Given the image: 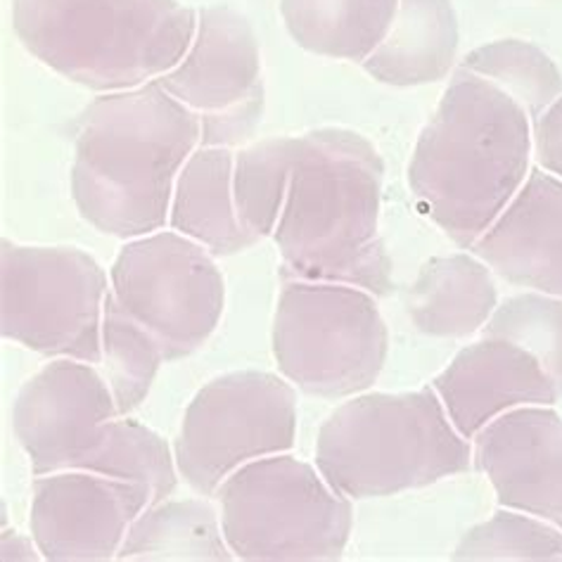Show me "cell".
Here are the masks:
<instances>
[{
	"instance_id": "5bb4252c",
	"label": "cell",
	"mask_w": 562,
	"mask_h": 562,
	"mask_svg": "<svg viewBox=\"0 0 562 562\" xmlns=\"http://www.w3.org/2000/svg\"><path fill=\"white\" fill-rule=\"evenodd\" d=\"M472 458L503 508L562 529V416L553 406L506 411L477 432Z\"/></svg>"
},
{
	"instance_id": "e0dca14e",
	"label": "cell",
	"mask_w": 562,
	"mask_h": 562,
	"mask_svg": "<svg viewBox=\"0 0 562 562\" xmlns=\"http://www.w3.org/2000/svg\"><path fill=\"white\" fill-rule=\"evenodd\" d=\"M233 167L231 147L200 145L181 169L171 198V231L200 243L214 257H233L257 245L235 210Z\"/></svg>"
},
{
	"instance_id": "d4e9b609",
	"label": "cell",
	"mask_w": 562,
	"mask_h": 562,
	"mask_svg": "<svg viewBox=\"0 0 562 562\" xmlns=\"http://www.w3.org/2000/svg\"><path fill=\"white\" fill-rule=\"evenodd\" d=\"M482 335L527 349L562 394V300L535 290L515 294L496 306Z\"/></svg>"
},
{
	"instance_id": "83f0119b",
	"label": "cell",
	"mask_w": 562,
	"mask_h": 562,
	"mask_svg": "<svg viewBox=\"0 0 562 562\" xmlns=\"http://www.w3.org/2000/svg\"><path fill=\"white\" fill-rule=\"evenodd\" d=\"M0 558H3V562L43 560L34 537L20 535L18 529H3V535H0Z\"/></svg>"
},
{
	"instance_id": "cb8c5ba5",
	"label": "cell",
	"mask_w": 562,
	"mask_h": 562,
	"mask_svg": "<svg viewBox=\"0 0 562 562\" xmlns=\"http://www.w3.org/2000/svg\"><path fill=\"white\" fill-rule=\"evenodd\" d=\"M461 69L496 83L529 114L531 122H537L562 95V77L555 63L535 43L522 38L486 43L468 53Z\"/></svg>"
},
{
	"instance_id": "d6986e66",
	"label": "cell",
	"mask_w": 562,
	"mask_h": 562,
	"mask_svg": "<svg viewBox=\"0 0 562 562\" xmlns=\"http://www.w3.org/2000/svg\"><path fill=\"white\" fill-rule=\"evenodd\" d=\"M498 306L494 271L480 257H435L411 285L408 314L423 335L461 339L480 333Z\"/></svg>"
},
{
	"instance_id": "7c38bea8",
	"label": "cell",
	"mask_w": 562,
	"mask_h": 562,
	"mask_svg": "<svg viewBox=\"0 0 562 562\" xmlns=\"http://www.w3.org/2000/svg\"><path fill=\"white\" fill-rule=\"evenodd\" d=\"M157 83L200 116V145L231 150L245 145L263 116L261 53L255 29L231 8H202L183 60Z\"/></svg>"
},
{
	"instance_id": "ba28073f",
	"label": "cell",
	"mask_w": 562,
	"mask_h": 562,
	"mask_svg": "<svg viewBox=\"0 0 562 562\" xmlns=\"http://www.w3.org/2000/svg\"><path fill=\"white\" fill-rule=\"evenodd\" d=\"M271 347L280 375L304 394L349 398L380 378L390 330L368 290L294 278L278 294Z\"/></svg>"
},
{
	"instance_id": "7a4b0ae2",
	"label": "cell",
	"mask_w": 562,
	"mask_h": 562,
	"mask_svg": "<svg viewBox=\"0 0 562 562\" xmlns=\"http://www.w3.org/2000/svg\"><path fill=\"white\" fill-rule=\"evenodd\" d=\"M535 122L492 81L458 67L408 165L423 212L472 249L529 176Z\"/></svg>"
},
{
	"instance_id": "6da1fadb",
	"label": "cell",
	"mask_w": 562,
	"mask_h": 562,
	"mask_svg": "<svg viewBox=\"0 0 562 562\" xmlns=\"http://www.w3.org/2000/svg\"><path fill=\"white\" fill-rule=\"evenodd\" d=\"M200 138V116L157 81L102 93L86 108L74 143L69 186L79 214L122 240L161 231Z\"/></svg>"
},
{
	"instance_id": "9a60e30c",
	"label": "cell",
	"mask_w": 562,
	"mask_h": 562,
	"mask_svg": "<svg viewBox=\"0 0 562 562\" xmlns=\"http://www.w3.org/2000/svg\"><path fill=\"white\" fill-rule=\"evenodd\" d=\"M453 427L465 439L520 406H555L562 396L541 363L510 339L482 335L432 380Z\"/></svg>"
},
{
	"instance_id": "44dd1931",
	"label": "cell",
	"mask_w": 562,
	"mask_h": 562,
	"mask_svg": "<svg viewBox=\"0 0 562 562\" xmlns=\"http://www.w3.org/2000/svg\"><path fill=\"white\" fill-rule=\"evenodd\" d=\"M116 560L231 562L221 515L206 498H165L131 525Z\"/></svg>"
},
{
	"instance_id": "5b68a950",
	"label": "cell",
	"mask_w": 562,
	"mask_h": 562,
	"mask_svg": "<svg viewBox=\"0 0 562 562\" xmlns=\"http://www.w3.org/2000/svg\"><path fill=\"white\" fill-rule=\"evenodd\" d=\"M12 26L38 63L95 93L133 91L183 60L198 12L181 0H12Z\"/></svg>"
},
{
	"instance_id": "4316f807",
	"label": "cell",
	"mask_w": 562,
	"mask_h": 562,
	"mask_svg": "<svg viewBox=\"0 0 562 562\" xmlns=\"http://www.w3.org/2000/svg\"><path fill=\"white\" fill-rule=\"evenodd\" d=\"M535 150L539 165L562 179V95L535 122Z\"/></svg>"
},
{
	"instance_id": "3957f363",
	"label": "cell",
	"mask_w": 562,
	"mask_h": 562,
	"mask_svg": "<svg viewBox=\"0 0 562 562\" xmlns=\"http://www.w3.org/2000/svg\"><path fill=\"white\" fill-rule=\"evenodd\" d=\"M384 161L349 128L297 138L292 181L273 240L285 271L302 280L347 283L390 294L392 259L380 235Z\"/></svg>"
},
{
	"instance_id": "ac0fdd59",
	"label": "cell",
	"mask_w": 562,
	"mask_h": 562,
	"mask_svg": "<svg viewBox=\"0 0 562 562\" xmlns=\"http://www.w3.org/2000/svg\"><path fill=\"white\" fill-rule=\"evenodd\" d=\"M461 32L451 0H398L387 36L363 63L373 79L387 86H423L449 77Z\"/></svg>"
},
{
	"instance_id": "2e32d148",
	"label": "cell",
	"mask_w": 562,
	"mask_h": 562,
	"mask_svg": "<svg viewBox=\"0 0 562 562\" xmlns=\"http://www.w3.org/2000/svg\"><path fill=\"white\" fill-rule=\"evenodd\" d=\"M472 251L508 283L562 300V179L529 171Z\"/></svg>"
},
{
	"instance_id": "4fadbf2b",
	"label": "cell",
	"mask_w": 562,
	"mask_h": 562,
	"mask_svg": "<svg viewBox=\"0 0 562 562\" xmlns=\"http://www.w3.org/2000/svg\"><path fill=\"white\" fill-rule=\"evenodd\" d=\"M153 503V492L138 482L88 470L50 472L34 480L29 531L43 560H116L131 525Z\"/></svg>"
},
{
	"instance_id": "277c9868",
	"label": "cell",
	"mask_w": 562,
	"mask_h": 562,
	"mask_svg": "<svg viewBox=\"0 0 562 562\" xmlns=\"http://www.w3.org/2000/svg\"><path fill=\"white\" fill-rule=\"evenodd\" d=\"M12 430L34 477L63 470L145 484L155 503L179 486L167 439L131 416H120L100 366L50 359L29 378L12 404Z\"/></svg>"
},
{
	"instance_id": "30bf717a",
	"label": "cell",
	"mask_w": 562,
	"mask_h": 562,
	"mask_svg": "<svg viewBox=\"0 0 562 562\" xmlns=\"http://www.w3.org/2000/svg\"><path fill=\"white\" fill-rule=\"evenodd\" d=\"M297 439V392L269 371H233L192 396L173 443L179 475L200 496H214L235 470L288 453Z\"/></svg>"
},
{
	"instance_id": "9c48e42d",
	"label": "cell",
	"mask_w": 562,
	"mask_h": 562,
	"mask_svg": "<svg viewBox=\"0 0 562 562\" xmlns=\"http://www.w3.org/2000/svg\"><path fill=\"white\" fill-rule=\"evenodd\" d=\"M108 273L79 247L0 243V333L46 359L100 366Z\"/></svg>"
},
{
	"instance_id": "8992f818",
	"label": "cell",
	"mask_w": 562,
	"mask_h": 562,
	"mask_svg": "<svg viewBox=\"0 0 562 562\" xmlns=\"http://www.w3.org/2000/svg\"><path fill=\"white\" fill-rule=\"evenodd\" d=\"M472 449L430 387L349 396L321 425L316 468L351 501L396 496L468 472Z\"/></svg>"
},
{
	"instance_id": "ffe728a7",
	"label": "cell",
	"mask_w": 562,
	"mask_h": 562,
	"mask_svg": "<svg viewBox=\"0 0 562 562\" xmlns=\"http://www.w3.org/2000/svg\"><path fill=\"white\" fill-rule=\"evenodd\" d=\"M398 0H280L300 48L333 60L366 63L387 36Z\"/></svg>"
},
{
	"instance_id": "484cf974",
	"label": "cell",
	"mask_w": 562,
	"mask_h": 562,
	"mask_svg": "<svg viewBox=\"0 0 562 562\" xmlns=\"http://www.w3.org/2000/svg\"><path fill=\"white\" fill-rule=\"evenodd\" d=\"M453 560H562V529L522 510L503 508L470 527Z\"/></svg>"
},
{
	"instance_id": "8fae6325",
	"label": "cell",
	"mask_w": 562,
	"mask_h": 562,
	"mask_svg": "<svg viewBox=\"0 0 562 562\" xmlns=\"http://www.w3.org/2000/svg\"><path fill=\"white\" fill-rule=\"evenodd\" d=\"M110 290L157 337L167 363L206 345L226 308V280L216 257L176 231L126 243L110 269Z\"/></svg>"
},
{
	"instance_id": "603a6c76",
	"label": "cell",
	"mask_w": 562,
	"mask_h": 562,
	"mask_svg": "<svg viewBox=\"0 0 562 562\" xmlns=\"http://www.w3.org/2000/svg\"><path fill=\"white\" fill-rule=\"evenodd\" d=\"M161 363H167L165 349L157 337L143 328L126 308L116 302L112 290L102 316V375L108 378L120 416L138 411L150 394Z\"/></svg>"
},
{
	"instance_id": "52a82bcc",
	"label": "cell",
	"mask_w": 562,
	"mask_h": 562,
	"mask_svg": "<svg viewBox=\"0 0 562 562\" xmlns=\"http://www.w3.org/2000/svg\"><path fill=\"white\" fill-rule=\"evenodd\" d=\"M214 496L235 560L330 562L347 551L351 498L290 451L238 468Z\"/></svg>"
},
{
	"instance_id": "7402d4cb",
	"label": "cell",
	"mask_w": 562,
	"mask_h": 562,
	"mask_svg": "<svg viewBox=\"0 0 562 562\" xmlns=\"http://www.w3.org/2000/svg\"><path fill=\"white\" fill-rule=\"evenodd\" d=\"M297 138H263L240 147L233 167V198L240 224L257 243L273 235L292 181Z\"/></svg>"
}]
</instances>
